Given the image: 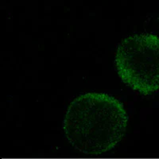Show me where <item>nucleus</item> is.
Instances as JSON below:
<instances>
[{"mask_svg": "<svg viewBox=\"0 0 159 159\" xmlns=\"http://www.w3.org/2000/svg\"><path fill=\"white\" fill-rule=\"evenodd\" d=\"M128 116L123 103L103 92H88L71 102L63 129L80 151L99 154L111 150L124 137Z\"/></svg>", "mask_w": 159, "mask_h": 159, "instance_id": "obj_1", "label": "nucleus"}, {"mask_svg": "<svg viewBox=\"0 0 159 159\" xmlns=\"http://www.w3.org/2000/svg\"><path fill=\"white\" fill-rule=\"evenodd\" d=\"M115 65L122 81L143 95L159 90V37H127L118 46Z\"/></svg>", "mask_w": 159, "mask_h": 159, "instance_id": "obj_2", "label": "nucleus"}]
</instances>
